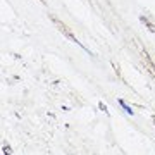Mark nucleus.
I'll return each instance as SVG.
<instances>
[{
    "mask_svg": "<svg viewBox=\"0 0 155 155\" xmlns=\"http://www.w3.org/2000/svg\"><path fill=\"white\" fill-rule=\"evenodd\" d=\"M121 105H122V107H124V110H126V112H127V114H131V116H133V110H131V107H127V105H126V104H124V102H122V100H121Z\"/></svg>",
    "mask_w": 155,
    "mask_h": 155,
    "instance_id": "1",
    "label": "nucleus"
},
{
    "mask_svg": "<svg viewBox=\"0 0 155 155\" xmlns=\"http://www.w3.org/2000/svg\"><path fill=\"white\" fill-rule=\"evenodd\" d=\"M4 153H5V155H11V148H7V147H5V148H4Z\"/></svg>",
    "mask_w": 155,
    "mask_h": 155,
    "instance_id": "2",
    "label": "nucleus"
}]
</instances>
